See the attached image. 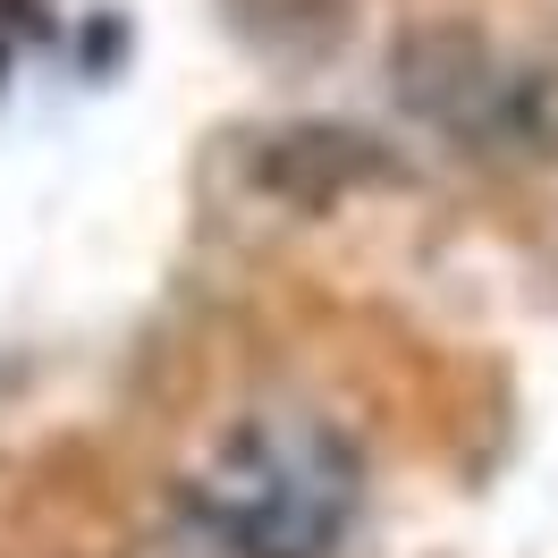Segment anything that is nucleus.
I'll return each instance as SVG.
<instances>
[{
  "mask_svg": "<svg viewBox=\"0 0 558 558\" xmlns=\"http://www.w3.org/2000/svg\"><path fill=\"white\" fill-rule=\"evenodd\" d=\"M499 85H508V69H499L490 35L474 17H457V9L415 17V26H398V43H389V102L407 110V119H423V128L483 136Z\"/></svg>",
  "mask_w": 558,
  "mask_h": 558,
  "instance_id": "f257e3e1",
  "label": "nucleus"
},
{
  "mask_svg": "<svg viewBox=\"0 0 558 558\" xmlns=\"http://www.w3.org/2000/svg\"><path fill=\"white\" fill-rule=\"evenodd\" d=\"M381 178H389V153L373 136H355V128H288V136H271L254 153V186L296 211H330L339 195L381 186Z\"/></svg>",
  "mask_w": 558,
  "mask_h": 558,
  "instance_id": "f03ea898",
  "label": "nucleus"
},
{
  "mask_svg": "<svg viewBox=\"0 0 558 558\" xmlns=\"http://www.w3.org/2000/svg\"><path fill=\"white\" fill-rule=\"evenodd\" d=\"M263 60H314L348 35V0H220Z\"/></svg>",
  "mask_w": 558,
  "mask_h": 558,
  "instance_id": "7ed1b4c3",
  "label": "nucleus"
}]
</instances>
